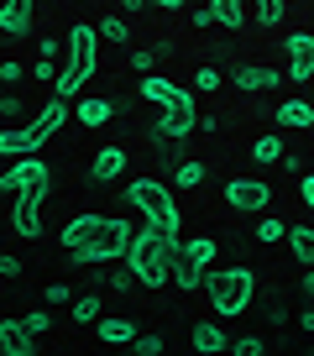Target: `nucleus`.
<instances>
[{
	"label": "nucleus",
	"mask_w": 314,
	"mask_h": 356,
	"mask_svg": "<svg viewBox=\"0 0 314 356\" xmlns=\"http://www.w3.org/2000/svg\"><path fill=\"white\" fill-rule=\"evenodd\" d=\"M32 6H26V0H6V6H0V32L6 37H26L32 32Z\"/></svg>",
	"instance_id": "a211bd4d"
},
{
	"label": "nucleus",
	"mask_w": 314,
	"mask_h": 356,
	"mask_svg": "<svg viewBox=\"0 0 314 356\" xmlns=\"http://www.w3.org/2000/svg\"><path fill=\"white\" fill-rule=\"evenodd\" d=\"M179 262L194 267V273L204 278V273H210V262H215V241H210V236H194L189 246H179Z\"/></svg>",
	"instance_id": "6ab92c4d"
},
{
	"label": "nucleus",
	"mask_w": 314,
	"mask_h": 356,
	"mask_svg": "<svg viewBox=\"0 0 314 356\" xmlns=\"http://www.w3.org/2000/svg\"><path fill=\"white\" fill-rule=\"evenodd\" d=\"M22 330L37 341V335H47V330H53V314H47V309H32V314H22Z\"/></svg>",
	"instance_id": "cd10ccee"
},
{
	"label": "nucleus",
	"mask_w": 314,
	"mask_h": 356,
	"mask_svg": "<svg viewBox=\"0 0 314 356\" xmlns=\"http://www.w3.org/2000/svg\"><path fill=\"white\" fill-rule=\"evenodd\" d=\"M94 68H100V32L90 22H74L68 26V63H63V74H53V100L74 105L78 89L94 79Z\"/></svg>",
	"instance_id": "f03ea898"
},
{
	"label": "nucleus",
	"mask_w": 314,
	"mask_h": 356,
	"mask_svg": "<svg viewBox=\"0 0 314 356\" xmlns=\"http://www.w3.org/2000/svg\"><path fill=\"white\" fill-rule=\"evenodd\" d=\"M199 289L210 293V309H215V314H247L251 299H257V273H251L247 262H231V267L204 273Z\"/></svg>",
	"instance_id": "7ed1b4c3"
},
{
	"label": "nucleus",
	"mask_w": 314,
	"mask_h": 356,
	"mask_svg": "<svg viewBox=\"0 0 314 356\" xmlns=\"http://www.w3.org/2000/svg\"><path fill=\"white\" fill-rule=\"evenodd\" d=\"M189 346H194L199 356H220L225 346H231V335H225V330H220L215 320H199V325L189 330Z\"/></svg>",
	"instance_id": "4468645a"
},
{
	"label": "nucleus",
	"mask_w": 314,
	"mask_h": 356,
	"mask_svg": "<svg viewBox=\"0 0 314 356\" xmlns=\"http://www.w3.org/2000/svg\"><path fill=\"white\" fill-rule=\"evenodd\" d=\"M78 105V126H105V121H110V115H115V100H105V95H90V100H74Z\"/></svg>",
	"instance_id": "aec40b11"
},
{
	"label": "nucleus",
	"mask_w": 314,
	"mask_h": 356,
	"mask_svg": "<svg viewBox=\"0 0 314 356\" xmlns=\"http://www.w3.org/2000/svg\"><path fill=\"white\" fill-rule=\"evenodd\" d=\"M299 200L314 204V173H299Z\"/></svg>",
	"instance_id": "c9c22d12"
},
{
	"label": "nucleus",
	"mask_w": 314,
	"mask_h": 356,
	"mask_svg": "<svg viewBox=\"0 0 314 356\" xmlns=\"http://www.w3.org/2000/svg\"><path fill=\"white\" fill-rule=\"evenodd\" d=\"M94 325H100V341L105 346H131L136 341V325L121 320V314H115V320H94Z\"/></svg>",
	"instance_id": "5701e85b"
},
{
	"label": "nucleus",
	"mask_w": 314,
	"mask_h": 356,
	"mask_svg": "<svg viewBox=\"0 0 314 356\" xmlns=\"http://www.w3.org/2000/svg\"><path fill=\"white\" fill-rule=\"evenodd\" d=\"M0 278H22V262H16V257H0Z\"/></svg>",
	"instance_id": "58836bf2"
},
{
	"label": "nucleus",
	"mask_w": 314,
	"mask_h": 356,
	"mask_svg": "<svg viewBox=\"0 0 314 356\" xmlns=\"http://www.w3.org/2000/svg\"><path fill=\"white\" fill-rule=\"evenodd\" d=\"M283 11H288L283 0H262V6H257V22H262V26H278V22H283Z\"/></svg>",
	"instance_id": "c756f323"
},
{
	"label": "nucleus",
	"mask_w": 314,
	"mask_h": 356,
	"mask_svg": "<svg viewBox=\"0 0 314 356\" xmlns=\"http://www.w3.org/2000/svg\"><path fill=\"white\" fill-rule=\"evenodd\" d=\"M288 63H314V37L309 32H288Z\"/></svg>",
	"instance_id": "a878e982"
},
{
	"label": "nucleus",
	"mask_w": 314,
	"mask_h": 356,
	"mask_svg": "<svg viewBox=\"0 0 314 356\" xmlns=\"http://www.w3.org/2000/svg\"><path fill=\"white\" fill-rule=\"evenodd\" d=\"M231 84L247 89V95H257V89H278L283 74H278V68H267V63H236L231 68Z\"/></svg>",
	"instance_id": "9b49d317"
},
{
	"label": "nucleus",
	"mask_w": 314,
	"mask_h": 356,
	"mask_svg": "<svg viewBox=\"0 0 314 356\" xmlns=\"http://www.w3.org/2000/svg\"><path fill=\"white\" fill-rule=\"evenodd\" d=\"M63 121H68V105H63V100L42 105V111L22 126V131H0V152H6V157H37V147L53 142Z\"/></svg>",
	"instance_id": "39448f33"
},
{
	"label": "nucleus",
	"mask_w": 314,
	"mask_h": 356,
	"mask_svg": "<svg viewBox=\"0 0 314 356\" xmlns=\"http://www.w3.org/2000/svg\"><path fill=\"white\" fill-rule=\"evenodd\" d=\"M309 74H314V63H288V79H293V84H309Z\"/></svg>",
	"instance_id": "f704fd0d"
},
{
	"label": "nucleus",
	"mask_w": 314,
	"mask_h": 356,
	"mask_svg": "<svg viewBox=\"0 0 314 356\" xmlns=\"http://www.w3.org/2000/svg\"><path fill=\"white\" fill-rule=\"evenodd\" d=\"M126 262H131V283L142 289H163L173 278V262H179V241L152 225H136L131 231V246H126Z\"/></svg>",
	"instance_id": "f257e3e1"
},
{
	"label": "nucleus",
	"mask_w": 314,
	"mask_h": 356,
	"mask_svg": "<svg viewBox=\"0 0 314 356\" xmlns=\"http://www.w3.org/2000/svg\"><path fill=\"white\" fill-rule=\"evenodd\" d=\"M272 115H278L283 126H293V131H309L314 126V105L304 100V95H288L283 105H272Z\"/></svg>",
	"instance_id": "dca6fc26"
},
{
	"label": "nucleus",
	"mask_w": 314,
	"mask_h": 356,
	"mask_svg": "<svg viewBox=\"0 0 314 356\" xmlns=\"http://www.w3.org/2000/svg\"><path fill=\"white\" fill-rule=\"evenodd\" d=\"M0 356H37V341L22 330V320H0Z\"/></svg>",
	"instance_id": "2eb2a0df"
},
{
	"label": "nucleus",
	"mask_w": 314,
	"mask_h": 356,
	"mask_svg": "<svg viewBox=\"0 0 314 356\" xmlns=\"http://www.w3.org/2000/svg\"><path fill=\"white\" fill-rule=\"evenodd\" d=\"M100 220H105V215H74V220L63 225V246H68V252H78V246L100 231Z\"/></svg>",
	"instance_id": "4be33fe9"
},
{
	"label": "nucleus",
	"mask_w": 314,
	"mask_h": 356,
	"mask_svg": "<svg viewBox=\"0 0 314 356\" xmlns=\"http://www.w3.org/2000/svg\"><path fill=\"white\" fill-rule=\"evenodd\" d=\"M283 241L293 246V262L299 267H314V225H288V236H283Z\"/></svg>",
	"instance_id": "412c9836"
},
{
	"label": "nucleus",
	"mask_w": 314,
	"mask_h": 356,
	"mask_svg": "<svg viewBox=\"0 0 314 356\" xmlns=\"http://www.w3.org/2000/svg\"><path fill=\"white\" fill-rule=\"evenodd\" d=\"M42 200H47V189H22V194H16V204H11V225L26 236V241L42 236Z\"/></svg>",
	"instance_id": "1a4fd4ad"
},
{
	"label": "nucleus",
	"mask_w": 314,
	"mask_h": 356,
	"mask_svg": "<svg viewBox=\"0 0 314 356\" xmlns=\"http://www.w3.org/2000/svg\"><path fill=\"white\" fill-rule=\"evenodd\" d=\"M74 325H94L100 320V293H84V299H74V314H68Z\"/></svg>",
	"instance_id": "bb28decb"
},
{
	"label": "nucleus",
	"mask_w": 314,
	"mask_h": 356,
	"mask_svg": "<svg viewBox=\"0 0 314 356\" xmlns=\"http://www.w3.org/2000/svg\"><path fill=\"white\" fill-rule=\"evenodd\" d=\"M251 157H257V163H283V136L278 131L257 136V142H251Z\"/></svg>",
	"instance_id": "b1692460"
},
{
	"label": "nucleus",
	"mask_w": 314,
	"mask_h": 356,
	"mask_svg": "<svg viewBox=\"0 0 314 356\" xmlns=\"http://www.w3.org/2000/svg\"><path fill=\"white\" fill-rule=\"evenodd\" d=\"M225 204H231V210L257 215V210H267V204H272V189L262 184V178H231V184H225Z\"/></svg>",
	"instance_id": "6e6552de"
},
{
	"label": "nucleus",
	"mask_w": 314,
	"mask_h": 356,
	"mask_svg": "<svg viewBox=\"0 0 314 356\" xmlns=\"http://www.w3.org/2000/svg\"><path fill=\"white\" fill-rule=\"evenodd\" d=\"M157 63V53H142V47H136V53H126V68H136V74L147 79V68Z\"/></svg>",
	"instance_id": "72a5a7b5"
},
{
	"label": "nucleus",
	"mask_w": 314,
	"mask_h": 356,
	"mask_svg": "<svg viewBox=\"0 0 314 356\" xmlns=\"http://www.w3.org/2000/svg\"><path fill=\"white\" fill-rule=\"evenodd\" d=\"M142 100L163 105V111H179V105H194V95H189V89H179L173 79H157V74H147V79H142Z\"/></svg>",
	"instance_id": "9d476101"
},
{
	"label": "nucleus",
	"mask_w": 314,
	"mask_h": 356,
	"mask_svg": "<svg viewBox=\"0 0 314 356\" xmlns=\"http://www.w3.org/2000/svg\"><path fill=\"white\" fill-rule=\"evenodd\" d=\"M126 204H131L152 231H163V236L179 231V204H173L168 184H157V178H131V184H126Z\"/></svg>",
	"instance_id": "20e7f679"
},
{
	"label": "nucleus",
	"mask_w": 314,
	"mask_h": 356,
	"mask_svg": "<svg viewBox=\"0 0 314 356\" xmlns=\"http://www.w3.org/2000/svg\"><path fill=\"white\" fill-rule=\"evenodd\" d=\"M53 184V168L42 163V157H22V163L11 168V173H0V189L6 194H22V189H47Z\"/></svg>",
	"instance_id": "0eeeda50"
},
{
	"label": "nucleus",
	"mask_w": 314,
	"mask_h": 356,
	"mask_svg": "<svg viewBox=\"0 0 314 356\" xmlns=\"http://www.w3.org/2000/svg\"><path fill=\"white\" fill-rule=\"evenodd\" d=\"M121 173H126V152H121V147H100L94 163H90V178H94V184H115Z\"/></svg>",
	"instance_id": "f3484780"
},
{
	"label": "nucleus",
	"mask_w": 314,
	"mask_h": 356,
	"mask_svg": "<svg viewBox=\"0 0 314 356\" xmlns=\"http://www.w3.org/2000/svg\"><path fill=\"white\" fill-rule=\"evenodd\" d=\"M251 236H257L262 246H278L283 236H288V220H278V215H267V220H257V225H251Z\"/></svg>",
	"instance_id": "393cba45"
},
{
	"label": "nucleus",
	"mask_w": 314,
	"mask_h": 356,
	"mask_svg": "<svg viewBox=\"0 0 314 356\" xmlns=\"http://www.w3.org/2000/svg\"><path fill=\"white\" fill-rule=\"evenodd\" d=\"M194 121H199V115H194V105H179V111H168L163 121L152 126V142H179V136L194 131Z\"/></svg>",
	"instance_id": "ddd939ff"
},
{
	"label": "nucleus",
	"mask_w": 314,
	"mask_h": 356,
	"mask_svg": "<svg viewBox=\"0 0 314 356\" xmlns=\"http://www.w3.org/2000/svg\"><path fill=\"white\" fill-rule=\"evenodd\" d=\"M199 178H204V168H199V163H179V168H173V184H179V189H194Z\"/></svg>",
	"instance_id": "c85d7f7f"
},
{
	"label": "nucleus",
	"mask_w": 314,
	"mask_h": 356,
	"mask_svg": "<svg viewBox=\"0 0 314 356\" xmlns=\"http://www.w3.org/2000/svg\"><path fill=\"white\" fill-rule=\"evenodd\" d=\"M47 304H68V283H47Z\"/></svg>",
	"instance_id": "4c0bfd02"
},
{
	"label": "nucleus",
	"mask_w": 314,
	"mask_h": 356,
	"mask_svg": "<svg viewBox=\"0 0 314 356\" xmlns=\"http://www.w3.org/2000/svg\"><path fill=\"white\" fill-rule=\"evenodd\" d=\"M105 37H110V42H126V37H131V26L121 22V16H105V26H100Z\"/></svg>",
	"instance_id": "7c9ffc66"
},
{
	"label": "nucleus",
	"mask_w": 314,
	"mask_h": 356,
	"mask_svg": "<svg viewBox=\"0 0 314 356\" xmlns=\"http://www.w3.org/2000/svg\"><path fill=\"white\" fill-rule=\"evenodd\" d=\"M136 356H163V335H136Z\"/></svg>",
	"instance_id": "2f4dec72"
},
{
	"label": "nucleus",
	"mask_w": 314,
	"mask_h": 356,
	"mask_svg": "<svg viewBox=\"0 0 314 356\" xmlns=\"http://www.w3.org/2000/svg\"><path fill=\"white\" fill-rule=\"evenodd\" d=\"M131 231H136L131 220H115V215H110V220H100V231H94L90 241L78 246V252H68V257H74L78 267H90V262H115V257H126V246H131Z\"/></svg>",
	"instance_id": "423d86ee"
},
{
	"label": "nucleus",
	"mask_w": 314,
	"mask_h": 356,
	"mask_svg": "<svg viewBox=\"0 0 314 356\" xmlns=\"http://www.w3.org/2000/svg\"><path fill=\"white\" fill-rule=\"evenodd\" d=\"M225 351H231V356H262V341H257V335H241V341L225 346Z\"/></svg>",
	"instance_id": "473e14b6"
},
{
	"label": "nucleus",
	"mask_w": 314,
	"mask_h": 356,
	"mask_svg": "<svg viewBox=\"0 0 314 356\" xmlns=\"http://www.w3.org/2000/svg\"><path fill=\"white\" fill-rule=\"evenodd\" d=\"M0 79H6V84H16V79H22V63H16V58H6V63H0Z\"/></svg>",
	"instance_id": "e433bc0d"
},
{
	"label": "nucleus",
	"mask_w": 314,
	"mask_h": 356,
	"mask_svg": "<svg viewBox=\"0 0 314 356\" xmlns=\"http://www.w3.org/2000/svg\"><path fill=\"white\" fill-rule=\"evenodd\" d=\"M194 26H247V6H236V0L199 6V11H194Z\"/></svg>",
	"instance_id": "f8f14e48"
}]
</instances>
